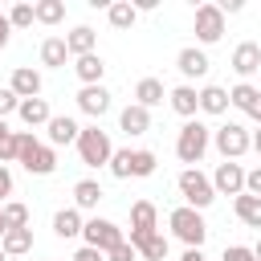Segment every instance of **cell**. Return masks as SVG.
I'll return each instance as SVG.
<instances>
[{
  "label": "cell",
  "instance_id": "1",
  "mask_svg": "<svg viewBox=\"0 0 261 261\" xmlns=\"http://www.w3.org/2000/svg\"><path fill=\"white\" fill-rule=\"evenodd\" d=\"M16 163H20L29 175H53V171H57V151H53L49 143H41L33 130H20Z\"/></svg>",
  "mask_w": 261,
  "mask_h": 261
},
{
  "label": "cell",
  "instance_id": "2",
  "mask_svg": "<svg viewBox=\"0 0 261 261\" xmlns=\"http://www.w3.org/2000/svg\"><path fill=\"white\" fill-rule=\"evenodd\" d=\"M208 147H212V130H208L200 118H192V122L179 126V135H175V155H179V163L196 167V163L208 155Z\"/></svg>",
  "mask_w": 261,
  "mask_h": 261
},
{
  "label": "cell",
  "instance_id": "3",
  "mask_svg": "<svg viewBox=\"0 0 261 261\" xmlns=\"http://www.w3.org/2000/svg\"><path fill=\"white\" fill-rule=\"evenodd\" d=\"M167 228H171V237H175V241H184L188 249H200V245H204V237H208L204 212H196V208H188V204H179V208H171V212H167Z\"/></svg>",
  "mask_w": 261,
  "mask_h": 261
},
{
  "label": "cell",
  "instance_id": "4",
  "mask_svg": "<svg viewBox=\"0 0 261 261\" xmlns=\"http://www.w3.org/2000/svg\"><path fill=\"white\" fill-rule=\"evenodd\" d=\"M77 159L86 163V167H110V155H114V143H110V135L94 122V126H82V135H77Z\"/></svg>",
  "mask_w": 261,
  "mask_h": 261
},
{
  "label": "cell",
  "instance_id": "5",
  "mask_svg": "<svg viewBox=\"0 0 261 261\" xmlns=\"http://www.w3.org/2000/svg\"><path fill=\"white\" fill-rule=\"evenodd\" d=\"M175 188H179L184 204H188V208H196V212H204V208L216 200V188H212V179H208L200 167H184V171H179V179H175Z\"/></svg>",
  "mask_w": 261,
  "mask_h": 261
},
{
  "label": "cell",
  "instance_id": "6",
  "mask_svg": "<svg viewBox=\"0 0 261 261\" xmlns=\"http://www.w3.org/2000/svg\"><path fill=\"white\" fill-rule=\"evenodd\" d=\"M212 147L224 155V159H241L245 151H253V135L241 126V122H224L212 130Z\"/></svg>",
  "mask_w": 261,
  "mask_h": 261
},
{
  "label": "cell",
  "instance_id": "7",
  "mask_svg": "<svg viewBox=\"0 0 261 261\" xmlns=\"http://www.w3.org/2000/svg\"><path fill=\"white\" fill-rule=\"evenodd\" d=\"M82 241H86L90 249H98V253H110V249H118L126 237H122V228H118L114 220H106V216H90L86 228H82Z\"/></svg>",
  "mask_w": 261,
  "mask_h": 261
},
{
  "label": "cell",
  "instance_id": "8",
  "mask_svg": "<svg viewBox=\"0 0 261 261\" xmlns=\"http://www.w3.org/2000/svg\"><path fill=\"white\" fill-rule=\"evenodd\" d=\"M151 232H159V208L151 200H135L130 204V245H143Z\"/></svg>",
  "mask_w": 261,
  "mask_h": 261
},
{
  "label": "cell",
  "instance_id": "9",
  "mask_svg": "<svg viewBox=\"0 0 261 261\" xmlns=\"http://www.w3.org/2000/svg\"><path fill=\"white\" fill-rule=\"evenodd\" d=\"M224 37V12L220 4H200L196 8V41L200 45H216Z\"/></svg>",
  "mask_w": 261,
  "mask_h": 261
},
{
  "label": "cell",
  "instance_id": "10",
  "mask_svg": "<svg viewBox=\"0 0 261 261\" xmlns=\"http://www.w3.org/2000/svg\"><path fill=\"white\" fill-rule=\"evenodd\" d=\"M212 188H216V196H241L245 192V167L237 163V159H224V163H216V171H212Z\"/></svg>",
  "mask_w": 261,
  "mask_h": 261
},
{
  "label": "cell",
  "instance_id": "11",
  "mask_svg": "<svg viewBox=\"0 0 261 261\" xmlns=\"http://www.w3.org/2000/svg\"><path fill=\"white\" fill-rule=\"evenodd\" d=\"M77 110L98 122L102 114H110V90L106 86H82L77 90Z\"/></svg>",
  "mask_w": 261,
  "mask_h": 261
},
{
  "label": "cell",
  "instance_id": "12",
  "mask_svg": "<svg viewBox=\"0 0 261 261\" xmlns=\"http://www.w3.org/2000/svg\"><path fill=\"white\" fill-rule=\"evenodd\" d=\"M232 69H237L241 82H249V77L261 69V45H257V41H241V45L232 49Z\"/></svg>",
  "mask_w": 261,
  "mask_h": 261
},
{
  "label": "cell",
  "instance_id": "13",
  "mask_svg": "<svg viewBox=\"0 0 261 261\" xmlns=\"http://www.w3.org/2000/svg\"><path fill=\"white\" fill-rule=\"evenodd\" d=\"M45 135H49V147L57 151V147H69V143H77L82 126H77L69 114H53V118H49V126H45Z\"/></svg>",
  "mask_w": 261,
  "mask_h": 261
},
{
  "label": "cell",
  "instance_id": "14",
  "mask_svg": "<svg viewBox=\"0 0 261 261\" xmlns=\"http://www.w3.org/2000/svg\"><path fill=\"white\" fill-rule=\"evenodd\" d=\"M8 90H12L20 102H24V98H41V73H37L33 65H16V69H12Z\"/></svg>",
  "mask_w": 261,
  "mask_h": 261
},
{
  "label": "cell",
  "instance_id": "15",
  "mask_svg": "<svg viewBox=\"0 0 261 261\" xmlns=\"http://www.w3.org/2000/svg\"><path fill=\"white\" fill-rule=\"evenodd\" d=\"M175 69H179L188 82H192V77H204V73H208V53L196 49V45H188V49L175 53Z\"/></svg>",
  "mask_w": 261,
  "mask_h": 261
},
{
  "label": "cell",
  "instance_id": "16",
  "mask_svg": "<svg viewBox=\"0 0 261 261\" xmlns=\"http://www.w3.org/2000/svg\"><path fill=\"white\" fill-rule=\"evenodd\" d=\"M167 102H171V110H175L179 118H188V122H192V118H196V110H200V90L184 82V86H175V90L167 94Z\"/></svg>",
  "mask_w": 261,
  "mask_h": 261
},
{
  "label": "cell",
  "instance_id": "17",
  "mask_svg": "<svg viewBox=\"0 0 261 261\" xmlns=\"http://www.w3.org/2000/svg\"><path fill=\"white\" fill-rule=\"evenodd\" d=\"M73 73L82 86H102V73H106V61L98 53H86V57H73Z\"/></svg>",
  "mask_w": 261,
  "mask_h": 261
},
{
  "label": "cell",
  "instance_id": "18",
  "mask_svg": "<svg viewBox=\"0 0 261 261\" xmlns=\"http://www.w3.org/2000/svg\"><path fill=\"white\" fill-rule=\"evenodd\" d=\"M118 126H122L126 135H147V130H151V110H143L139 102L122 106V114H118Z\"/></svg>",
  "mask_w": 261,
  "mask_h": 261
},
{
  "label": "cell",
  "instance_id": "19",
  "mask_svg": "<svg viewBox=\"0 0 261 261\" xmlns=\"http://www.w3.org/2000/svg\"><path fill=\"white\" fill-rule=\"evenodd\" d=\"M16 114H20V122H24V126H49V118H53V110H49V102H45V98H24Z\"/></svg>",
  "mask_w": 261,
  "mask_h": 261
},
{
  "label": "cell",
  "instance_id": "20",
  "mask_svg": "<svg viewBox=\"0 0 261 261\" xmlns=\"http://www.w3.org/2000/svg\"><path fill=\"white\" fill-rule=\"evenodd\" d=\"M232 212H237V220H241V224H249V228H261V196H249V192H241V196L232 200Z\"/></svg>",
  "mask_w": 261,
  "mask_h": 261
},
{
  "label": "cell",
  "instance_id": "21",
  "mask_svg": "<svg viewBox=\"0 0 261 261\" xmlns=\"http://www.w3.org/2000/svg\"><path fill=\"white\" fill-rule=\"evenodd\" d=\"M65 45H69V57H86V53H94L98 33H94L90 24H77L73 33H65Z\"/></svg>",
  "mask_w": 261,
  "mask_h": 261
},
{
  "label": "cell",
  "instance_id": "22",
  "mask_svg": "<svg viewBox=\"0 0 261 261\" xmlns=\"http://www.w3.org/2000/svg\"><path fill=\"white\" fill-rule=\"evenodd\" d=\"M163 98H167V90H163V82H159V77H139V86H135V102H139L143 110L159 106Z\"/></svg>",
  "mask_w": 261,
  "mask_h": 261
},
{
  "label": "cell",
  "instance_id": "23",
  "mask_svg": "<svg viewBox=\"0 0 261 261\" xmlns=\"http://www.w3.org/2000/svg\"><path fill=\"white\" fill-rule=\"evenodd\" d=\"M98 200H102V184H98V179H77V184H73V208H77V212L98 208Z\"/></svg>",
  "mask_w": 261,
  "mask_h": 261
},
{
  "label": "cell",
  "instance_id": "24",
  "mask_svg": "<svg viewBox=\"0 0 261 261\" xmlns=\"http://www.w3.org/2000/svg\"><path fill=\"white\" fill-rule=\"evenodd\" d=\"M82 228H86V220H82V212H77V208H61V212L53 216V232H57L61 241L82 237Z\"/></svg>",
  "mask_w": 261,
  "mask_h": 261
},
{
  "label": "cell",
  "instance_id": "25",
  "mask_svg": "<svg viewBox=\"0 0 261 261\" xmlns=\"http://www.w3.org/2000/svg\"><path fill=\"white\" fill-rule=\"evenodd\" d=\"M65 57H69V45H65V37H45V41H41V65H49V69H61V65H65Z\"/></svg>",
  "mask_w": 261,
  "mask_h": 261
},
{
  "label": "cell",
  "instance_id": "26",
  "mask_svg": "<svg viewBox=\"0 0 261 261\" xmlns=\"http://www.w3.org/2000/svg\"><path fill=\"white\" fill-rule=\"evenodd\" d=\"M228 102H232L241 114H253V106L261 102V90H257L253 82H237V86L228 90Z\"/></svg>",
  "mask_w": 261,
  "mask_h": 261
},
{
  "label": "cell",
  "instance_id": "27",
  "mask_svg": "<svg viewBox=\"0 0 261 261\" xmlns=\"http://www.w3.org/2000/svg\"><path fill=\"white\" fill-rule=\"evenodd\" d=\"M232 102H228V90L224 86H204L200 90V110L204 114H224Z\"/></svg>",
  "mask_w": 261,
  "mask_h": 261
},
{
  "label": "cell",
  "instance_id": "28",
  "mask_svg": "<svg viewBox=\"0 0 261 261\" xmlns=\"http://www.w3.org/2000/svg\"><path fill=\"white\" fill-rule=\"evenodd\" d=\"M106 20H110V29H130V24L139 20V8H135L130 0H114V4L106 8Z\"/></svg>",
  "mask_w": 261,
  "mask_h": 261
},
{
  "label": "cell",
  "instance_id": "29",
  "mask_svg": "<svg viewBox=\"0 0 261 261\" xmlns=\"http://www.w3.org/2000/svg\"><path fill=\"white\" fill-rule=\"evenodd\" d=\"M0 249H4L8 257H20V253H29V249H33V228H12V232H4Z\"/></svg>",
  "mask_w": 261,
  "mask_h": 261
},
{
  "label": "cell",
  "instance_id": "30",
  "mask_svg": "<svg viewBox=\"0 0 261 261\" xmlns=\"http://www.w3.org/2000/svg\"><path fill=\"white\" fill-rule=\"evenodd\" d=\"M155 167H159L155 151H147V147L130 151V175H135V179H147V175H155Z\"/></svg>",
  "mask_w": 261,
  "mask_h": 261
},
{
  "label": "cell",
  "instance_id": "31",
  "mask_svg": "<svg viewBox=\"0 0 261 261\" xmlns=\"http://www.w3.org/2000/svg\"><path fill=\"white\" fill-rule=\"evenodd\" d=\"M16 147H20V130H12L8 118H0V163L4 167L16 159Z\"/></svg>",
  "mask_w": 261,
  "mask_h": 261
},
{
  "label": "cell",
  "instance_id": "32",
  "mask_svg": "<svg viewBox=\"0 0 261 261\" xmlns=\"http://www.w3.org/2000/svg\"><path fill=\"white\" fill-rule=\"evenodd\" d=\"M37 24H61L65 20V0H37Z\"/></svg>",
  "mask_w": 261,
  "mask_h": 261
},
{
  "label": "cell",
  "instance_id": "33",
  "mask_svg": "<svg viewBox=\"0 0 261 261\" xmlns=\"http://www.w3.org/2000/svg\"><path fill=\"white\" fill-rule=\"evenodd\" d=\"M135 249H139L143 261H167V237H163V232H151V237H147L143 245H135Z\"/></svg>",
  "mask_w": 261,
  "mask_h": 261
},
{
  "label": "cell",
  "instance_id": "34",
  "mask_svg": "<svg viewBox=\"0 0 261 261\" xmlns=\"http://www.w3.org/2000/svg\"><path fill=\"white\" fill-rule=\"evenodd\" d=\"M0 212H4V228H8V232H12V228H29V208H24L20 200L0 204Z\"/></svg>",
  "mask_w": 261,
  "mask_h": 261
},
{
  "label": "cell",
  "instance_id": "35",
  "mask_svg": "<svg viewBox=\"0 0 261 261\" xmlns=\"http://www.w3.org/2000/svg\"><path fill=\"white\" fill-rule=\"evenodd\" d=\"M33 20H37V8H33V4H12V8H8V24H12V29H29Z\"/></svg>",
  "mask_w": 261,
  "mask_h": 261
},
{
  "label": "cell",
  "instance_id": "36",
  "mask_svg": "<svg viewBox=\"0 0 261 261\" xmlns=\"http://www.w3.org/2000/svg\"><path fill=\"white\" fill-rule=\"evenodd\" d=\"M110 175L114 179H130V147H122V151L110 155Z\"/></svg>",
  "mask_w": 261,
  "mask_h": 261
},
{
  "label": "cell",
  "instance_id": "37",
  "mask_svg": "<svg viewBox=\"0 0 261 261\" xmlns=\"http://www.w3.org/2000/svg\"><path fill=\"white\" fill-rule=\"evenodd\" d=\"M16 110H20V98L4 86V90H0V118H8V114H16Z\"/></svg>",
  "mask_w": 261,
  "mask_h": 261
},
{
  "label": "cell",
  "instance_id": "38",
  "mask_svg": "<svg viewBox=\"0 0 261 261\" xmlns=\"http://www.w3.org/2000/svg\"><path fill=\"white\" fill-rule=\"evenodd\" d=\"M220 261H257L249 245H224V257Z\"/></svg>",
  "mask_w": 261,
  "mask_h": 261
},
{
  "label": "cell",
  "instance_id": "39",
  "mask_svg": "<svg viewBox=\"0 0 261 261\" xmlns=\"http://www.w3.org/2000/svg\"><path fill=\"white\" fill-rule=\"evenodd\" d=\"M135 257H139V249H135L130 241H122L118 249H110V253H106V261H135Z\"/></svg>",
  "mask_w": 261,
  "mask_h": 261
},
{
  "label": "cell",
  "instance_id": "40",
  "mask_svg": "<svg viewBox=\"0 0 261 261\" xmlns=\"http://www.w3.org/2000/svg\"><path fill=\"white\" fill-rule=\"evenodd\" d=\"M245 192H249V196H261V163H257L253 171H245Z\"/></svg>",
  "mask_w": 261,
  "mask_h": 261
},
{
  "label": "cell",
  "instance_id": "41",
  "mask_svg": "<svg viewBox=\"0 0 261 261\" xmlns=\"http://www.w3.org/2000/svg\"><path fill=\"white\" fill-rule=\"evenodd\" d=\"M8 196H12V171L0 163V204H8Z\"/></svg>",
  "mask_w": 261,
  "mask_h": 261
},
{
  "label": "cell",
  "instance_id": "42",
  "mask_svg": "<svg viewBox=\"0 0 261 261\" xmlns=\"http://www.w3.org/2000/svg\"><path fill=\"white\" fill-rule=\"evenodd\" d=\"M69 261H106V253H98V249H90V245H82Z\"/></svg>",
  "mask_w": 261,
  "mask_h": 261
},
{
  "label": "cell",
  "instance_id": "43",
  "mask_svg": "<svg viewBox=\"0 0 261 261\" xmlns=\"http://www.w3.org/2000/svg\"><path fill=\"white\" fill-rule=\"evenodd\" d=\"M12 41V24H8V12H0V49Z\"/></svg>",
  "mask_w": 261,
  "mask_h": 261
},
{
  "label": "cell",
  "instance_id": "44",
  "mask_svg": "<svg viewBox=\"0 0 261 261\" xmlns=\"http://www.w3.org/2000/svg\"><path fill=\"white\" fill-rule=\"evenodd\" d=\"M241 8H245L241 0H220V12H228V16H232V12H241Z\"/></svg>",
  "mask_w": 261,
  "mask_h": 261
},
{
  "label": "cell",
  "instance_id": "45",
  "mask_svg": "<svg viewBox=\"0 0 261 261\" xmlns=\"http://www.w3.org/2000/svg\"><path fill=\"white\" fill-rule=\"evenodd\" d=\"M179 261H208V257H204V249H184Z\"/></svg>",
  "mask_w": 261,
  "mask_h": 261
},
{
  "label": "cell",
  "instance_id": "46",
  "mask_svg": "<svg viewBox=\"0 0 261 261\" xmlns=\"http://www.w3.org/2000/svg\"><path fill=\"white\" fill-rule=\"evenodd\" d=\"M253 151L261 155V130H253Z\"/></svg>",
  "mask_w": 261,
  "mask_h": 261
},
{
  "label": "cell",
  "instance_id": "47",
  "mask_svg": "<svg viewBox=\"0 0 261 261\" xmlns=\"http://www.w3.org/2000/svg\"><path fill=\"white\" fill-rule=\"evenodd\" d=\"M253 257H257V261H261V241H257V245H253Z\"/></svg>",
  "mask_w": 261,
  "mask_h": 261
},
{
  "label": "cell",
  "instance_id": "48",
  "mask_svg": "<svg viewBox=\"0 0 261 261\" xmlns=\"http://www.w3.org/2000/svg\"><path fill=\"white\" fill-rule=\"evenodd\" d=\"M4 232H8V228H4V212H0V241H4Z\"/></svg>",
  "mask_w": 261,
  "mask_h": 261
},
{
  "label": "cell",
  "instance_id": "49",
  "mask_svg": "<svg viewBox=\"0 0 261 261\" xmlns=\"http://www.w3.org/2000/svg\"><path fill=\"white\" fill-rule=\"evenodd\" d=\"M0 261H8V253H4V249H0Z\"/></svg>",
  "mask_w": 261,
  "mask_h": 261
}]
</instances>
